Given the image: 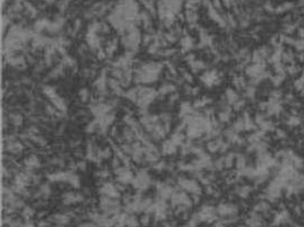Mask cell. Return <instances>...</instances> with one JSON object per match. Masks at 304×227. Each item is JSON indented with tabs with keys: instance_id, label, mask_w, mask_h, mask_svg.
I'll list each match as a JSON object with an SVG mask.
<instances>
[{
	"instance_id": "d4e9b609",
	"label": "cell",
	"mask_w": 304,
	"mask_h": 227,
	"mask_svg": "<svg viewBox=\"0 0 304 227\" xmlns=\"http://www.w3.org/2000/svg\"><path fill=\"white\" fill-rule=\"evenodd\" d=\"M10 119L15 125H20L22 123V117L20 114H12L10 115Z\"/></svg>"
},
{
	"instance_id": "5bb4252c",
	"label": "cell",
	"mask_w": 304,
	"mask_h": 227,
	"mask_svg": "<svg viewBox=\"0 0 304 227\" xmlns=\"http://www.w3.org/2000/svg\"><path fill=\"white\" fill-rule=\"evenodd\" d=\"M176 92V85L171 84V83H167V84H163L161 87L159 88L158 91V94L159 95H168V94H172Z\"/></svg>"
},
{
	"instance_id": "4316f807",
	"label": "cell",
	"mask_w": 304,
	"mask_h": 227,
	"mask_svg": "<svg viewBox=\"0 0 304 227\" xmlns=\"http://www.w3.org/2000/svg\"><path fill=\"white\" fill-rule=\"evenodd\" d=\"M182 78H183V81L188 82V83H191V82L194 81V80H192V75H191L190 73H188V72H185V73H183Z\"/></svg>"
},
{
	"instance_id": "f1b7e54d",
	"label": "cell",
	"mask_w": 304,
	"mask_h": 227,
	"mask_svg": "<svg viewBox=\"0 0 304 227\" xmlns=\"http://www.w3.org/2000/svg\"><path fill=\"white\" fill-rule=\"evenodd\" d=\"M150 216L151 215H149V214H144V216L141 218V224L144 225V226H147L148 224H149V222H150Z\"/></svg>"
},
{
	"instance_id": "52a82bcc",
	"label": "cell",
	"mask_w": 304,
	"mask_h": 227,
	"mask_svg": "<svg viewBox=\"0 0 304 227\" xmlns=\"http://www.w3.org/2000/svg\"><path fill=\"white\" fill-rule=\"evenodd\" d=\"M177 149H178V146H177L176 143L173 142L171 139L167 140L163 142L162 144V149H161V152L162 154H165V156H170V154H173L177 152Z\"/></svg>"
},
{
	"instance_id": "7a4b0ae2",
	"label": "cell",
	"mask_w": 304,
	"mask_h": 227,
	"mask_svg": "<svg viewBox=\"0 0 304 227\" xmlns=\"http://www.w3.org/2000/svg\"><path fill=\"white\" fill-rule=\"evenodd\" d=\"M132 185L136 189H138L139 192L147 190L151 185V178L149 176V173L145 170H140L136 173V176L134 177V179L132 181Z\"/></svg>"
},
{
	"instance_id": "4dcf8cb0",
	"label": "cell",
	"mask_w": 304,
	"mask_h": 227,
	"mask_svg": "<svg viewBox=\"0 0 304 227\" xmlns=\"http://www.w3.org/2000/svg\"><path fill=\"white\" fill-rule=\"evenodd\" d=\"M76 167L80 170H85V168H86V163H85V161H78L76 163Z\"/></svg>"
},
{
	"instance_id": "e0dca14e",
	"label": "cell",
	"mask_w": 304,
	"mask_h": 227,
	"mask_svg": "<svg viewBox=\"0 0 304 227\" xmlns=\"http://www.w3.org/2000/svg\"><path fill=\"white\" fill-rule=\"evenodd\" d=\"M125 97L128 100H130L131 102L133 103H136L138 99H139V90H138V86L136 87H133L131 90H129V91L125 92Z\"/></svg>"
},
{
	"instance_id": "5b68a950",
	"label": "cell",
	"mask_w": 304,
	"mask_h": 227,
	"mask_svg": "<svg viewBox=\"0 0 304 227\" xmlns=\"http://www.w3.org/2000/svg\"><path fill=\"white\" fill-rule=\"evenodd\" d=\"M201 82L207 86H213V85H217L219 83L220 78L218 76L216 71H209V72H205L200 77Z\"/></svg>"
},
{
	"instance_id": "ffe728a7",
	"label": "cell",
	"mask_w": 304,
	"mask_h": 227,
	"mask_svg": "<svg viewBox=\"0 0 304 227\" xmlns=\"http://www.w3.org/2000/svg\"><path fill=\"white\" fill-rule=\"evenodd\" d=\"M209 102H210V100L209 99H207V97H201V99L197 100V101L194 103V109H201V107H205Z\"/></svg>"
},
{
	"instance_id": "9c48e42d",
	"label": "cell",
	"mask_w": 304,
	"mask_h": 227,
	"mask_svg": "<svg viewBox=\"0 0 304 227\" xmlns=\"http://www.w3.org/2000/svg\"><path fill=\"white\" fill-rule=\"evenodd\" d=\"M51 103H53V106L58 111L59 113H62V114L66 113V111H67V105H66L65 101H64L62 97H59V96L57 95L55 99L51 100Z\"/></svg>"
},
{
	"instance_id": "cb8c5ba5",
	"label": "cell",
	"mask_w": 304,
	"mask_h": 227,
	"mask_svg": "<svg viewBox=\"0 0 304 227\" xmlns=\"http://www.w3.org/2000/svg\"><path fill=\"white\" fill-rule=\"evenodd\" d=\"M226 96H227V100L230 103H234L235 101L237 100V94H236V92L233 91V90H227V92H226Z\"/></svg>"
},
{
	"instance_id": "7402d4cb",
	"label": "cell",
	"mask_w": 304,
	"mask_h": 227,
	"mask_svg": "<svg viewBox=\"0 0 304 227\" xmlns=\"http://www.w3.org/2000/svg\"><path fill=\"white\" fill-rule=\"evenodd\" d=\"M78 95H80V97H81V100L83 102H86L90 99V92H88L87 88H82L78 92Z\"/></svg>"
},
{
	"instance_id": "7c38bea8",
	"label": "cell",
	"mask_w": 304,
	"mask_h": 227,
	"mask_svg": "<svg viewBox=\"0 0 304 227\" xmlns=\"http://www.w3.org/2000/svg\"><path fill=\"white\" fill-rule=\"evenodd\" d=\"M41 162H39V159L36 157V156H30L29 158H27L25 160V166L27 170H30L33 171L34 169H36L39 167Z\"/></svg>"
},
{
	"instance_id": "f546056e",
	"label": "cell",
	"mask_w": 304,
	"mask_h": 227,
	"mask_svg": "<svg viewBox=\"0 0 304 227\" xmlns=\"http://www.w3.org/2000/svg\"><path fill=\"white\" fill-rule=\"evenodd\" d=\"M97 176H100V178H102V179H105L109 177V171L106 170H101V171L97 172Z\"/></svg>"
},
{
	"instance_id": "2e32d148",
	"label": "cell",
	"mask_w": 304,
	"mask_h": 227,
	"mask_svg": "<svg viewBox=\"0 0 304 227\" xmlns=\"http://www.w3.org/2000/svg\"><path fill=\"white\" fill-rule=\"evenodd\" d=\"M190 67L194 73H199L201 71H205L206 67H207V64H206L204 61H200V59H196L192 64H190Z\"/></svg>"
},
{
	"instance_id": "484cf974",
	"label": "cell",
	"mask_w": 304,
	"mask_h": 227,
	"mask_svg": "<svg viewBox=\"0 0 304 227\" xmlns=\"http://www.w3.org/2000/svg\"><path fill=\"white\" fill-rule=\"evenodd\" d=\"M167 168V165H165V161H157L155 163H153V169L154 170H157V171H162V170H165Z\"/></svg>"
},
{
	"instance_id": "3957f363",
	"label": "cell",
	"mask_w": 304,
	"mask_h": 227,
	"mask_svg": "<svg viewBox=\"0 0 304 227\" xmlns=\"http://www.w3.org/2000/svg\"><path fill=\"white\" fill-rule=\"evenodd\" d=\"M178 185H179L183 190L190 192L191 195H200L201 194V188L199 183L196 180L187 179V178H178Z\"/></svg>"
},
{
	"instance_id": "d6a6232c",
	"label": "cell",
	"mask_w": 304,
	"mask_h": 227,
	"mask_svg": "<svg viewBox=\"0 0 304 227\" xmlns=\"http://www.w3.org/2000/svg\"><path fill=\"white\" fill-rule=\"evenodd\" d=\"M162 227H173L172 225H170V224H163Z\"/></svg>"
},
{
	"instance_id": "603a6c76",
	"label": "cell",
	"mask_w": 304,
	"mask_h": 227,
	"mask_svg": "<svg viewBox=\"0 0 304 227\" xmlns=\"http://www.w3.org/2000/svg\"><path fill=\"white\" fill-rule=\"evenodd\" d=\"M22 216L25 217L27 220H29L30 218L34 216V210L30 208V207H28V206H27V207H25V208H24V210H22Z\"/></svg>"
},
{
	"instance_id": "ac0fdd59",
	"label": "cell",
	"mask_w": 304,
	"mask_h": 227,
	"mask_svg": "<svg viewBox=\"0 0 304 227\" xmlns=\"http://www.w3.org/2000/svg\"><path fill=\"white\" fill-rule=\"evenodd\" d=\"M170 139L172 140L173 142L176 143L178 146H181L183 144V142H185V136H183V133L181 131H178V130H177L175 133H172V136H171Z\"/></svg>"
},
{
	"instance_id": "8fae6325",
	"label": "cell",
	"mask_w": 304,
	"mask_h": 227,
	"mask_svg": "<svg viewBox=\"0 0 304 227\" xmlns=\"http://www.w3.org/2000/svg\"><path fill=\"white\" fill-rule=\"evenodd\" d=\"M194 112V107L191 105L189 102H183L181 103V105H180V117L183 119V117H188V115H190Z\"/></svg>"
},
{
	"instance_id": "ba28073f",
	"label": "cell",
	"mask_w": 304,
	"mask_h": 227,
	"mask_svg": "<svg viewBox=\"0 0 304 227\" xmlns=\"http://www.w3.org/2000/svg\"><path fill=\"white\" fill-rule=\"evenodd\" d=\"M84 199L82 194H76V192H67L64 196V202L66 205L74 204V202H80Z\"/></svg>"
},
{
	"instance_id": "4fadbf2b",
	"label": "cell",
	"mask_w": 304,
	"mask_h": 227,
	"mask_svg": "<svg viewBox=\"0 0 304 227\" xmlns=\"http://www.w3.org/2000/svg\"><path fill=\"white\" fill-rule=\"evenodd\" d=\"M67 175H68V172L57 171L53 172V173H48L47 178L51 181H66L67 180Z\"/></svg>"
},
{
	"instance_id": "30bf717a",
	"label": "cell",
	"mask_w": 304,
	"mask_h": 227,
	"mask_svg": "<svg viewBox=\"0 0 304 227\" xmlns=\"http://www.w3.org/2000/svg\"><path fill=\"white\" fill-rule=\"evenodd\" d=\"M107 84H109V86H110V88L112 90V92H113L114 94H116V95H121L122 93H123L122 84L117 81L116 78H114V77L110 78V80L107 81Z\"/></svg>"
},
{
	"instance_id": "8992f818",
	"label": "cell",
	"mask_w": 304,
	"mask_h": 227,
	"mask_svg": "<svg viewBox=\"0 0 304 227\" xmlns=\"http://www.w3.org/2000/svg\"><path fill=\"white\" fill-rule=\"evenodd\" d=\"M100 192L102 194V196H109L112 198H117L120 196L119 188L111 183H103V186L100 188Z\"/></svg>"
},
{
	"instance_id": "9a60e30c",
	"label": "cell",
	"mask_w": 304,
	"mask_h": 227,
	"mask_svg": "<svg viewBox=\"0 0 304 227\" xmlns=\"http://www.w3.org/2000/svg\"><path fill=\"white\" fill-rule=\"evenodd\" d=\"M217 212H219L220 215H230V214H235L236 212V208H235L233 205H227V204H221V205L218 206L217 208Z\"/></svg>"
},
{
	"instance_id": "277c9868",
	"label": "cell",
	"mask_w": 304,
	"mask_h": 227,
	"mask_svg": "<svg viewBox=\"0 0 304 227\" xmlns=\"http://www.w3.org/2000/svg\"><path fill=\"white\" fill-rule=\"evenodd\" d=\"M115 175H116V179L117 181L122 185H126V183H130L133 181L134 179V175L133 172L130 170L129 167L122 165L121 167L115 169Z\"/></svg>"
},
{
	"instance_id": "1f68e13d",
	"label": "cell",
	"mask_w": 304,
	"mask_h": 227,
	"mask_svg": "<svg viewBox=\"0 0 304 227\" xmlns=\"http://www.w3.org/2000/svg\"><path fill=\"white\" fill-rule=\"evenodd\" d=\"M177 100H178V94H176V93L170 94V99H169L170 102H175V101H177Z\"/></svg>"
},
{
	"instance_id": "44dd1931",
	"label": "cell",
	"mask_w": 304,
	"mask_h": 227,
	"mask_svg": "<svg viewBox=\"0 0 304 227\" xmlns=\"http://www.w3.org/2000/svg\"><path fill=\"white\" fill-rule=\"evenodd\" d=\"M126 227H138L139 226V222L134 216H128L125 220V225Z\"/></svg>"
},
{
	"instance_id": "83f0119b",
	"label": "cell",
	"mask_w": 304,
	"mask_h": 227,
	"mask_svg": "<svg viewBox=\"0 0 304 227\" xmlns=\"http://www.w3.org/2000/svg\"><path fill=\"white\" fill-rule=\"evenodd\" d=\"M186 61H187V63L190 65V64H192V63L196 61V56H194V54H191V53H188V55L186 56Z\"/></svg>"
},
{
	"instance_id": "d6986e66",
	"label": "cell",
	"mask_w": 304,
	"mask_h": 227,
	"mask_svg": "<svg viewBox=\"0 0 304 227\" xmlns=\"http://www.w3.org/2000/svg\"><path fill=\"white\" fill-rule=\"evenodd\" d=\"M181 47H182L183 53H189L190 49L194 47V43L190 37H186L181 41Z\"/></svg>"
},
{
	"instance_id": "6da1fadb",
	"label": "cell",
	"mask_w": 304,
	"mask_h": 227,
	"mask_svg": "<svg viewBox=\"0 0 304 227\" xmlns=\"http://www.w3.org/2000/svg\"><path fill=\"white\" fill-rule=\"evenodd\" d=\"M162 65L160 63H145L136 70L134 81L139 84H148L157 81L161 73Z\"/></svg>"
}]
</instances>
